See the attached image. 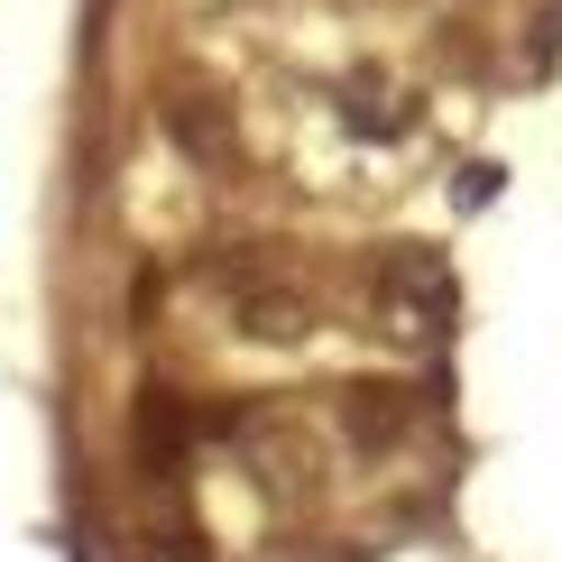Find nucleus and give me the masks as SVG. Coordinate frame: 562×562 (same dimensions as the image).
<instances>
[{"mask_svg": "<svg viewBox=\"0 0 562 562\" xmlns=\"http://www.w3.org/2000/svg\"><path fill=\"white\" fill-rule=\"evenodd\" d=\"M240 323H249L259 341H295V333H304V295H295V286H259V295H240Z\"/></svg>", "mask_w": 562, "mask_h": 562, "instance_id": "nucleus-1", "label": "nucleus"}, {"mask_svg": "<svg viewBox=\"0 0 562 562\" xmlns=\"http://www.w3.org/2000/svg\"><path fill=\"white\" fill-rule=\"evenodd\" d=\"M341 406H350V425H360V434H396V425H406V387H387V379H360Z\"/></svg>", "mask_w": 562, "mask_h": 562, "instance_id": "nucleus-2", "label": "nucleus"}, {"mask_svg": "<svg viewBox=\"0 0 562 562\" xmlns=\"http://www.w3.org/2000/svg\"><path fill=\"white\" fill-rule=\"evenodd\" d=\"M167 130H184L203 157H222V102L213 92H167Z\"/></svg>", "mask_w": 562, "mask_h": 562, "instance_id": "nucleus-3", "label": "nucleus"}]
</instances>
